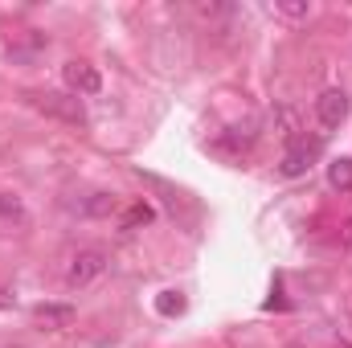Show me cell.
<instances>
[{
  "label": "cell",
  "mask_w": 352,
  "mask_h": 348,
  "mask_svg": "<svg viewBox=\"0 0 352 348\" xmlns=\"http://www.w3.org/2000/svg\"><path fill=\"white\" fill-rule=\"evenodd\" d=\"M37 98V107L41 111H50V115H62V119H70V123H82L87 115H82V102L78 98H70V94H33Z\"/></svg>",
  "instance_id": "5b68a950"
},
{
  "label": "cell",
  "mask_w": 352,
  "mask_h": 348,
  "mask_svg": "<svg viewBox=\"0 0 352 348\" xmlns=\"http://www.w3.org/2000/svg\"><path fill=\"white\" fill-rule=\"evenodd\" d=\"M0 213H4V217H21V201L8 197V193H0Z\"/></svg>",
  "instance_id": "7c38bea8"
},
{
  "label": "cell",
  "mask_w": 352,
  "mask_h": 348,
  "mask_svg": "<svg viewBox=\"0 0 352 348\" xmlns=\"http://www.w3.org/2000/svg\"><path fill=\"white\" fill-rule=\"evenodd\" d=\"M316 119H320L324 127H340V123L349 119V94H344V90H324V94L316 98Z\"/></svg>",
  "instance_id": "3957f363"
},
{
  "label": "cell",
  "mask_w": 352,
  "mask_h": 348,
  "mask_svg": "<svg viewBox=\"0 0 352 348\" xmlns=\"http://www.w3.org/2000/svg\"><path fill=\"white\" fill-rule=\"evenodd\" d=\"M33 320L45 324V328H70L74 324V307L70 303H37L33 307Z\"/></svg>",
  "instance_id": "8992f818"
},
{
  "label": "cell",
  "mask_w": 352,
  "mask_h": 348,
  "mask_svg": "<svg viewBox=\"0 0 352 348\" xmlns=\"http://www.w3.org/2000/svg\"><path fill=\"white\" fill-rule=\"evenodd\" d=\"M320 148H324L320 140H311V144H307V140L291 144V148H287V156H283V164H278V173H283V176H303L307 168H311V160L320 156Z\"/></svg>",
  "instance_id": "7a4b0ae2"
},
{
  "label": "cell",
  "mask_w": 352,
  "mask_h": 348,
  "mask_svg": "<svg viewBox=\"0 0 352 348\" xmlns=\"http://www.w3.org/2000/svg\"><path fill=\"white\" fill-rule=\"evenodd\" d=\"M278 12H287V17H307L311 8H307V4H278Z\"/></svg>",
  "instance_id": "4fadbf2b"
},
{
  "label": "cell",
  "mask_w": 352,
  "mask_h": 348,
  "mask_svg": "<svg viewBox=\"0 0 352 348\" xmlns=\"http://www.w3.org/2000/svg\"><path fill=\"white\" fill-rule=\"evenodd\" d=\"M152 217H156V209H152L148 201H135V205L123 213V230H140V226H148Z\"/></svg>",
  "instance_id": "ba28073f"
},
{
  "label": "cell",
  "mask_w": 352,
  "mask_h": 348,
  "mask_svg": "<svg viewBox=\"0 0 352 348\" xmlns=\"http://www.w3.org/2000/svg\"><path fill=\"white\" fill-rule=\"evenodd\" d=\"M102 270H107V254H102V250H78V254L70 259V266H66V287H70V291H82V287H90Z\"/></svg>",
  "instance_id": "6da1fadb"
},
{
  "label": "cell",
  "mask_w": 352,
  "mask_h": 348,
  "mask_svg": "<svg viewBox=\"0 0 352 348\" xmlns=\"http://www.w3.org/2000/svg\"><path fill=\"white\" fill-rule=\"evenodd\" d=\"M8 303H12V299H8V295H4V291H0V307H8Z\"/></svg>",
  "instance_id": "5bb4252c"
},
{
  "label": "cell",
  "mask_w": 352,
  "mask_h": 348,
  "mask_svg": "<svg viewBox=\"0 0 352 348\" xmlns=\"http://www.w3.org/2000/svg\"><path fill=\"white\" fill-rule=\"evenodd\" d=\"M184 307H188V303H184L180 291H160V295H156V312H160V316H180Z\"/></svg>",
  "instance_id": "9c48e42d"
},
{
  "label": "cell",
  "mask_w": 352,
  "mask_h": 348,
  "mask_svg": "<svg viewBox=\"0 0 352 348\" xmlns=\"http://www.w3.org/2000/svg\"><path fill=\"white\" fill-rule=\"evenodd\" d=\"M250 144H254V131H246V135H221L213 148L217 152H250Z\"/></svg>",
  "instance_id": "8fae6325"
},
{
  "label": "cell",
  "mask_w": 352,
  "mask_h": 348,
  "mask_svg": "<svg viewBox=\"0 0 352 348\" xmlns=\"http://www.w3.org/2000/svg\"><path fill=\"white\" fill-rule=\"evenodd\" d=\"M115 205H119V201H115V193H94L87 205H82V213H90V217H107Z\"/></svg>",
  "instance_id": "30bf717a"
},
{
  "label": "cell",
  "mask_w": 352,
  "mask_h": 348,
  "mask_svg": "<svg viewBox=\"0 0 352 348\" xmlns=\"http://www.w3.org/2000/svg\"><path fill=\"white\" fill-rule=\"evenodd\" d=\"M328 184L340 188V193H352V160L349 156H340V160L328 164Z\"/></svg>",
  "instance_id": "52a82bcc"
},
{
  "label": "cell",
  "mask_w": 352,
  "mask_h": 348,
  "mask_svg": "<svg viewBox=\"0 0 352 348\" xmlns=\"http://www.w3.org/2000/svg\"><path fill=\"white\" fill-rule=\"evenodd\" d=\"M62 78H66V87L78 90V94H98L102 90V78H98V70L90 62H66L62 66Z\"/></svg>",
  "instance_id": "277c9868"
}]
</instances>
